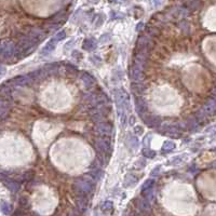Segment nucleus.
Masks as SVG:
<instances>
[{
  "label": "nucleus",
  "instance_id": "nucleus-1",
  "mask_svg": "<svg viewBox=\"0 0 216 216\" xmlns=\"http://www.w3.org/2000/svg\"><path fill=\"white\" fill-rule=\"evenodd\" d=\"M0 206H1V211L4 213V214H9L11 211V205L9 203H7L6 201H2L1 204H0Z\"/></svg>",
  "mask_w": 216,
  "mask_h": 216
},
{
  "label": "nucleus",
  "instance_id": "nucleus-2",
  "mask_svg": "<svg viewBox=\"0 0 216 216\" xmlns=\"http://www.w3.org/2000/svg\"><path fill=\"white\" fill-rule=\"evenodd\" d=\"M1 72H3V68L0 67V74H1Z\"/></svg>",
  "mask_w": 216,
  "mask_h": 216
}]
</instances>
